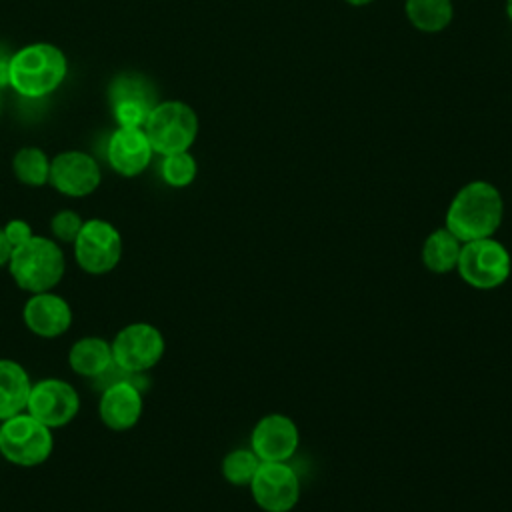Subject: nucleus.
I'll return each mask as SVG.
<instances>
[{"mask_svg": "<svg viewBox=\"0 0 512 512\" xmlns=\"http://www.w3.org/2000/svg\"><path fill=\"white\" fill-rule=\"evenodd\" d=\"M2 228H4L6 240L10 242L12 248L24 244L26 240H30V238L34 236L32 226H30L26 220H22V218H12V220H8Z\"/></svg>", "mask_w": 512, "mask_h": 512, "instance_id": "obj_25", "label": "nucleus"}, {"mask_svg": "<svg viewBox=\"0 0 512 512\" xmlns=\"http://www.w3.org/2000/svg\"><path fill=\"white\" fill-rule=\"evenodd\" d=\"M298 444V426L286 414H268L260 418L250 434V448L262 462H288Z\"/></svg>", "mask_w": 512, "mask_h": 512, "instance_id": "obj_14", "label": "nucleus"}, {"mask_svg": "<svg viewBox=\"0 0 512 512\" xmlns=\"http://www.w3.org/2000/svg\"><path fill=\"white\" fill-rule=\"evenodd\" d=\"M144 412L142 388L134 382V374L118 378L108 384L98 400V414L102 424L114 432H126L134 428Z\"/></svg>", "mask_w": 512, "mask_h": 512, "instance_id": "obj_13", "label": "nucleus"}, {"mask_svg": "<svg viewBox=\"0 0 512 512\" xmlns=\"http://www.w3.org/2000/svg\"><path fill=\"white\" fill-rule=\"evenodd\" d=\"M82 224H84V218L76 210L64 208V210H58L50 218V232H52L56 242L72 246V242L76 240Z\"/></svg>", "mask_w": 512, "mask_h": 512, "instance_id": "obj_24", "label": "nucleus"}, {"mask_svg": "<svg viewBox=\"0 0 512 512\" xmlns=\"http://www.w3.org/2000/svg\"><path fill=\"white\" fill-rule=\"evenodd\" d=\"M72 308L68 300L54 290L30 294L22 306L24 326L40 338H58L72 326Z\"/></svg>", "mask_w": 512, "mask_h": 512, "instance_id": "obj_15", "label": "nucleus"}, {"mask_svg": "<svg viewBox=\"0 0 512 512\" xmlns=\"http://www.w3.org/2000/svg\"><path fill=\"white\" fill-rule=\"evenodd\" d=\"M196 172H198V164H196V158L190 154V150L162 156L160 176L172 188L190 186L196 178Z\"/></svg>", "mask_w": 512, "mask_h": 512, "instance_id": "obj_23", "label": "nucleus"}, {"mask_svg": "<svg viewBox=\"0 0 512 512\" xmlns=\"http://www.w3.org/2000/svg\"><path fill=\"white\" fill-rule=\"evenodd\" d=\"M76 264L92 276L112 272L122 258V234L104 218L84 220L76 240L72 242Z\"/></svg>", "mask_w": 512, "mask_h": 512, "instance_id": "obj_8", "label": "nucleus"}, {"mask_svg": "<svg viewBox=\"0 0 512 512\" xmlns=\"http://www.w3.org/2000/svg\"><path fill=\"white\" fill-rule=\"evenodd\" d=\"M68 74V58L50 42H32L10 56V86L24 98L52 94Z\"/></svg>", "mask_w": 512, "mask_h": 512, "instance_id": "obj_2", "label": "nucleus"}, {"mask_svg": "<svg viewBox=\"0 0 512 512\" xmlns=\"http://www.w3.org/2000/svg\"><path fill=\"white\" fill-rule=\"evenodd\" d=\"M144 132L154 154L168 156L186 152L198 136V116L192 106L182 100L158 102L144 122Z\"/></svg>", "mask_w": 512, "mask_h": 512, "instance_id": "obj_5", "label": "nucleus"}, {"mask_svg": "<svg viewBox=\"0 0 512 512\" xmlns=\"http://www.w3.org/2000/svg\"><path fill=\"white\" fill-rule=\"evenodd\" d=\"M462 242L444 226L428 234L422 246V262L434 274H448L456 270Z\"/></svg>", "mask_w": 512, "mask_h": 512, "instance_id": "obj_19", "label": "nucleus"}, {"mask_svg": "<svg viewBox=\"0 0 512 512\" xmlns=\"http://www.w3.org/2000/svg\"><path fill=\"white\" fill-rule=\"evenodd\" d=\"M6 268L20 290L38 294L60 284L66 272V256L54 238L34 234L24 244L12 248Z\"/></svg>", "mask_w": 512, "mask_h": 512, "instance_id": "obj_3", "label": "nucleus"}, {"mask_svg": "<svg viewBox=\"0 0 512 512\" xmlns=\"http://www.w3.org/2000/svg\"><path fill=\"white\" fill-rule=\"evenodd\" d=\"M456 270L460 278L478 290L502 286L512 270V258L506 246L492 236L462 242Z\"/></svg>", "mask_w": 512, "mask_h": 512, "instance_id": "obj_6", "label": "nucleus"}, {"mask_svg": "<svg viewBox=\"0 0 512 512\" xmlns=\"http://www.w3.org/2000/svg\"><path fill=\"white\" fill-rule=\"evenodd\" d=\"M26 412L52 430L64 428L80 412V394L68 380L42 378L32 382Z\"/></svg>", "mask_w": 512, "mask_h": 512, "instance_id": "obj_9", "label": "nucleus"}, {"mask_svg": "<svg viewBox=\"0 0 512 512\" xmlns=\"http://www.w3.org/2000/svg\"><path fill=\"white\" fill-rule=\"evenodd\" d=\"M404 12L408 22L426 34L442 32L454 18L452 0H406Z\"/></svg>", "mask_w": 512, "mask_h": 512, "instance_id": "obj_20", "label": "nucleus"}, {"mask_svg": "<svg viewBox=\"0 0 512 512\" xmlns=\"http://www.w3.org/2000/svg\"><path fill=\"white\" fill-rule=\"evenodd\" d=\"M250 492L266 512H290L300 500V478L288 462H262L256 470Z\"/></svg>", "mask_w": 512, "mask_h": 512, "instance_id": "obj_11", "label": "nucleus"}, {"mask_svg": "<svg viewBox=\"0 0 512 512\" xmlns=\"http://www.w3.org/2000/svg\"><path fill=\"white\" fill-rule=\"evenodd\" d=\"M12 172L26 186H46L50 178V158L38 146H24L12 158Z\"/></svg>", "mask_w": 512, "mask_h": 512, "instance_id": "obj_21", "label": "nucleus"}, {"mask_svg": "<svg viewBox=\"0 0 512 512\" xmlns=\"http://www.w3.org/2000/svg\"><path fill=\"white\" fill-rule=\"evenodd\" d=\"M30 390L28 370L12 358H0V422L26 410Z\"/></svg>", "mask_w": 512, "mask_h": 512, "instance_id": "obj_18", "label": "nucleus"}, {"mask_svg": "<svg viewBox=\"0 0 512 512\" xmlns=\"http://www.w3.org/2000/svg\"><path fill=\"white\" fill-rule=\"evenodd\" d=\"M348 4H352V6H366V4H370V2H374V0H346Z\"/></svg>", "mask_w": 512, "mask_h": 512, "instance_id": "obj_28", "label": "nucleus"}, {"mask_svg": "<svg viewBox=\"0 0 512 512\" xmlns=\"http://www.w3.org/2000/svg\"><path fill=\"white\" fill-rule=\"evenodd\" d=\"M102 170L94 156L82 150H66L50 158L48 184L68 198H84L96 192Z\"/></svg>", "mask_w": 512, "mask_h": 512, "instance_id": "obj_12", "label": "nucleus"}, {"mask_svg": "<svg viewBox=\"0 0 512 512\" xmlns=\"http://www.w3.org/2000/svg\"><path fill=\"white\" fill-rule=\"evenodd\" d=\"M52 432V428L26 410L10 416L0 422V456L14 466H40L52 456Z\"/></svg>", "mask_w": 512, "mask_h": 512, "instance_id": "obj_4", "label": "nucleus"}, {"mask_svg": "<svg viewBox=\"0 0 512 512\" xmlns=\"http://www.w3.org/2000/svg\"><path fill=\"white\" fill-rule=\"evenodd\" d=\"M114 368L126 374H144L154 368L166 350V340L160 328L150 322H132L112 338Z\"/></svg>", "mask_w": 512, "mask_h": 512, "instance_id": "obj_7", "label": "nucleus"}, {"mask_svg": "<svg viewBox=\"0 0 512 512\" xmlns=\"http://www.w3.org/2000/svg\"><path fill=\"white\" fill-rule=\"evenodd\" d=\"M72 372L84 378H100L114 368L112 344L102 336H84L68 350Z\"/></svg>", "mask_w": 512, "mask_h": 512, "instance_id": "obj_17", "label": "nucleus"}, {"mask_svg": "<svg viewBox=\"0 0 512 512\" xmlns=\"http://www.w3.org/2000/svg\"><path fill=\"white\" fill-rule=\"evenodd\" d=\"M154 156L150 140L144 128H126L118 126L108 138L106 158L112 170L120 176L134 178L142 174Z\"/></svg>", "mask_w": 512, "mask_h": 512, "instance_id": "obj_16", "label": "nucleus"}, {"mask_svg": "<svg viewBox=\"0 0 512 512\" xmlns=\"http://www.w3.org/2000/svg\"><path fill=\"white\" fill-rule=\"evenodd\" d=\"M10 86V56L0 58V88Z\"/></svg>", "mask_w": 512, "mask_h": 512, "instance_id": "obj_27", "label": "nucleus"}, {"mask_svg": "<svg viewBox=\"0 0 512 512\" xmlns=\"http://www.w3.org/2000/svg\"><path fill=\"white\" fill-rule=\"evenodd\" d=\"M260 464L262 460L254 454L252 448H238L224 456L222 476L234 486H250Z\"/></svg>", "mask_w": 512, "mask_h": 512, "instance_id": "obj_22", "label": "nucleus"}, {"mask_svg": "<svg viewBox=\"0 0 512 512\" xmlns=\"http://www.w3.org/2000/svg\"><path fill=\"white\" fill-rule=\"evenodd\" d=\"M108 102L118 126L142 128L156 102V90L140 74L124 72L108 86Z\"/></svg>", "mask_w": 512, "mask_h": 512, "instance_id": "obj_10", "label": "nucleus"}, {"mask_svg": "<svg viewBox=\"0 0 512 512\" xmlns=\"http://www.w3.org/2000/svg\"><path fill=\"white\" fill-rule=\"evenodd\" d=\"M10 254H12V246L10 242L6 240V234H4V228L0 226V268L8 266V260H10Z\"/></svg>", "mask_w": 512, "mask_h": 512, "instance_id": "obj_26", "label": "nucleus"}, {"mask_svg": "<svg viewBox=\"0 0 512 512\" xmlns=\"http://www.w3.org/2000/svg\"><path fill=\"white\" fill-rule=\"evenodd\" d=\"M504 218V202L498 188L486 180L462 186L446 210V228L460 240L494 236Z\"/></svg>", "mask_w": 512, "mask_h": 512, "instance_id": "obj_1", "label": "nucleus"}, {"mask_svg": "<svg viewBox=\"0 0 512 512\" xmlns=\"http://www.w3.org/2000/svg\"><path fill=\"white\" fill-rule=\"evenodd\" d=\"M506 14H508V18L512 22V0H506Z\"/></svg>", "mask_w": 512, "mask_h": 512, "instance_id": "obj_29", "label": "nucleus"}]
</instances>
